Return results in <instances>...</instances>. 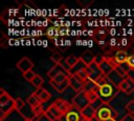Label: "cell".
<instances>
[{"mask_svg":"<svg viewBox=\"0 0 134 121\" xmlns=\"http://www.w3.org/2000/svg\"><path fill=\"white\" fill-rule=\"evenodd\" d=\"M87 67H88V66H87V65L80 59L79 62H77L73 67H71V69L69 70V75H77V74H80L81 72L86 70Z\"/></svg>","mask_w":134,"mask_h":121,"instance_id":"cell-16","label":"cell"},{"mask_svg":"<svg viewBox=\"0 0 134 121\" xmlns=\"http://www.w3.org/2000/svg\"><path fill=\"white\" fill-rule=\"evenodd\" d=\"M15 99H13L8 93L4 89H0V121H3L15 108Z\"/></svg>","mask_w":134,"mask_h":121,"instance_id":"cell-1","label":"cell"},{"mask_svg":"<svg viewBox=\"0 0 134 121\" xmlns=\"http://www.w3.org/2000/svg\"><path fill=\"white\" fill-rule=\"evenodd\" d=\"M68 82H69V86L76 93L81 92L84 88V82L77 75H69Z\"/></svg>","mask_w":134,"mask_h":121,"instance_id":"cell-7","label":"cell"},{"mask_svg":"<svg viewBox=\"0 0 134 121\" xmlns=\"http://www.w3.org/2000/svg\"><path fill=\"white\" fill-rule=\"evenodd\" d=\"M128 57H129V56H128L127 52H125V51H118V52L114 55V60H115L116 64L121 65V64H124V63L127 62Z\"/></svg>","mask_w":134,"mask_h":121,"instance_id":"cell-18","label":"cell"},{"mask_svg":"<svg viewBox=\"0 0 134 121\" xmlns=\"http://www.w3.org/2000/svg\"><path fill=\"white\" fill-rule=\"evenodd\" d=\"M104 60H105V56H103V55H95L94 63H95L96 65H99Z\"/></svg>","mask_w":134,"mask_h":121,"instance_id":"cell-34","label":"cell"},{"mask_svg":"<svg viewBox=\"0 0 134 121\" xmlns=\"http://www.w3.org/2000/svg\"><path fill=\"white\" fill-rule=\"evenodd\" d=\"M64 72H66L60 64H54L49 70H48V73H47V76L49 77V80H51V79H53L55 76H58L59 74H61V73H64Z\"/></svg>","mask_w":134,"mask_h":121,"instance_id":"cell-17","label":"cell"},{"mask_svg":"<svg viewBox=\"0 0 134 121\" xmlns=\"http://www.w3.org/2000/svg\"><path fill=\"white\" fill-rule=\"evenodd\" d=\"M26 103L30 106V107H37V106H39L40 104H42V102L40 101V99L36 96V94L34 93L32 95H30L28 98H27V100H26Z\"/></svg>","mask_w":134,"mask_h":121,"instance_id":"cell-19","label":"cell"},{"mask_svg":"<svg viewBox=\"0 0 134 121\" xmlns=\"http://www.w3.org/2000/svg\"><path fill=\"white\" fill-rule=\"evenodd\" d=\"M118 89L127 95H131L134 92V80H132L129 77H126L119 84Z\"/></svg>","mask_w":134,"mask_h":121,"instance_id":"cell-8","label":"cell"},{"mask_svg":"<svg viewBox=\"0 0 134 121\" xmlns=\"http://www.w3.org/2000/svg\"><path fill=\"white\" fill-rule=\"evenodd\" d=\"M126 63L128 64V66H129L130 68L134 69V55H130V56L128 57V59H127V62H126Z\"/></svg>","mask_w":134,"mask_h":121,"instance_id":"cell-33","label":"cell"},{"mask_svg":"<svg viewBox=\"0 0 134 121\" xmlns=\"http://www.w3.org/2000/svg\"><path fill=\"white\" fill-rule=\"evenodd\" d=\"M128 77L131 78L132 80H134V69L131 68V69L129 70V73H128Z\"/></svg>","mask_w":134,"mask_h":121,"instance_id":"cell-39","label":"cell"},{"mask_svg":"<svg viewBox=\"0 0 134 121\" xmlns=\"http://www.w3.org/2000/svg\"><path fill=\"white\" fill-rule=\"evenodd\" d=\"M52 104L63 114V116H64L66 113H68V112L70 110V108L72 107V104H71V103H69L68 101H66V100H64V99H61V98L55 99Z\"/></svg>","mask_w":134,"mask_h":121,"instance_id":"cell-10","label":"cell"},{"mask_svg":"<svg viewBox=\"0 0 134 121\" xmlns=\"http://www.w3.org/2000/svg\"><path fill=\"white\" fill-rule=\"evenodd\" d=\"M30 83H31V85L35 86L36 88H40V87H42V84L44 83V79L42 78V76H40V75L37 74Z\"/></svg>","mask_w":134,"mask_h":121,"instance_id":"cell-22","label":"cell"},{"mask_svg":"<svg viewBox=\"0 0 134 121\" xmlns=\"http://www.w3.org/2000/svg\"><path fill=\"white\" fill-rule=\"evenodd\" d=\"M107 78H108V81H109L110 83H112L114 86H116L117 88H118L119 84L121 83V81L125 79V78L120 77V76H119L115 70H113L110 75H108V76H107Z\"/></svg>","mask_w":134,"mask_h":121,"instance_id":"cell-15","label":"cell"},{"mask_svg":"<svg viewBox=\"0 0 134 121\" xmlns=\"http://www.w3.org/2000/svg\"><path fill=\"white\" fill-rule=\"evenodd\" d=\"M34 121H50L46 116H45V114L44 115H42V116H40V117H38V118H36Z\"/></svg>","mask_w":134,"mask_h":121,"instance_id":"cell-38","label":"cell"},{"mask_svg":"<svg viewBox=\"0 0 134 121\" xmlns=\"http://www.w3.org/2000/svg\"><path fill=\"white\" fill-rule=\"evenodd\" d=\"M80 59H81L87 66H89V65H91V64L94 62L95 55H93L92 52H90V51H86V52H84V53L81 55Z\"/></svg>","mask_w":134,"mask_h":121,"instance_id":"cell-14","label":"cell"},{"mask_svg":"<svg viewBox=\"0 0 134 121\" xmlns=\"http://www.w3.org/2000/svg\"><path fill=\"white\" fill-rule=\"evenodd\" d=\"M24 106H25V102H24L20 97H18V98H16V99H15V105H14L15 110L20 112Z\"/></svg>","mask_w":134,"mask_h":121,"instance_id":"cell-27","label":"cell"},{"mask_svg":"<svg viewBox=\"0 0 134 121\" xmlns=\"http://www.w3.org/2000/svg\"><path fill=\"white\" fill-rule=\"evenodd\" d=\"M86 72H87L88 78H89L90 80H92V81H96L99 77H102V76H103L102 72L99 70L98 65H96L94 62L86 68Z\"/></svg>","mask_w":134,"mask_h":121,"instance_id":"cell-9","label":"cell"},{"mask_svg":"<svg viewBox=\"0 0 134 121\" xmlns=\"http://www.w3.org/2000/svg\"><path fill=\"white\" fill-rule=\"evenodd\" d=\"M81 114L87 121H92L96 116V109L93 107L92 104H90L87 107H85L83 110H81Z\"/></svg>","mask_w":134,"mask_h":121,"instance_id":"cell-12","label":"cell"},{"mask_svg":"<svg viewBox=\"0 0 134 121\" xmlns=\"http://www.w3.org/2000/svg\"><path fill=\"white\" fill-rule=\"evenodd\" d=\"M116 65L117 64L114 60V57H106L105 56V60L98 65V67H99V70L102 72V74L107 77L115 69Z\"/></svg>","mask_w":134,"mask_h":121,"instance_id":"cell-5","label":"cell"},{"mask_svg":"<svg viewBox=\"0 0 134 121\" xmlns=\"http://www.w3.org/2000/svg\"><path fill=\"white\" fill-rule=\"evenodd\" d=\"M71 103H72L73 106H75L80 110H83L85 107H87L88 105L91 104L89 99H88V97H87V94H86V92L84 89H82L81 92L75 94V96L72 98Z\"/></svg>","mask_w":134,"mask_h":121,"instance_id":"cell-4","label":"cell"},{"mask_svg":"<svg viewBox=\"0 0 134 121\" xmlns=\"http://www.w3.org/2000/svg\"><path fill=\"white\" fill-rule=\"evenodd\" d=\"M16 66H17L23 74H25L26 72L31 70V68L34 67V62H32L29 58H27V57H23L19 62H17Z\"/></svg>","mask_w":134,"mask_h":121,"instance_id":"cell-11","label":"cell"},{"mask_svg":"<svg viewBox=\"0 0 134 121\" xmlns=\"http://www.w3.org/2000/svg\"><path fill=\"white\" fill-rule=\"evenodd\" d=\"M47 109H48V110H49V112H50V113H51V114H52V115H53L58 120H60V119L63 117V114H62V113H61V112H60V110H59V109H58L53 104H51L50 106H48V108H47Z\"/></svg>","mask_w":134,"mask_h":121,"instance_id":"cell-24","label":"cell"},{"mask_svg":"<svg viewBox=\"0 0 134 121\" xmlns=\"http://www.w3.org/2000/svg\"><path fill=\"white\" fill-rule=\"evenodd\" d=\"M35 94H36V96L40 99V101H41L42 103H43V102L48 101V100L50 99V97H51L50 93H49L47 89L43 88V87L37 88V89H36V92H35Z\"/></svg>","mask_w":134,"mask_h":121,"instance_id":"cell-13","label":"cell"},{"mask_svg":"<svg viewBox=\"0 0 134 121\" xmlns=\"http://www.w3.org/2000/svg\"><path fill=\"white\" fill-rule=\"evenodd\" d=\"M32 112H34V115H35L36 118H38V117L44 115V113H45V110H44L42 104H40V105L37 106V107H34V108H32Z\"/></svg>","mask_w":134,"mask_h":121,"instance_id":"cell-29","label":"cell"},{"mask_svg":"<svg viewBox=\"0 0 134 121\" xmlns=\"http://www.w3.org/2000/svg\"><path fill=\"white\" fill-rule=\"evenodd\" d=\"M50 59H51V61L54 62V64H59L64 58H63V56H62V54L60 52H53L51 54V56H50Z\"/></svg>","mask_w":134,"mask_h":121,"instance_id":"cell-25","label":"cell"},{"mask_svg":"<svg viewBox=\"0 0 134 121\" xmlns=\"http://www.w3.org/2000/svg\"><path fill=\"white\" fill-rule=\"evenodd\" d=\"M50 82V84L52 85V87L58 92V93H63L68 86H69V82H68V80H66L65 82H63V83H60V84H57V83H53V82H51V81H49Z\"/></svg>","mask_w":134,"mask_h":121,"instance_id":"cell-21","label":"cell"},{"mask_svg":"<svg viewBox=\"0 0 134 121\" xmlns=\"http://www.w3.org/2000/svg\"><path fill=\"white\" fill-rule=\"evenodd\" d=\"M72 104V103H71ZM82 119V114L81 110L77 109L75 106L72 105V107L70 108V110L68 113H66L61 119L60 121H81Z\"/></svg>","mask_w":134,"mask_h":121,"instance_id":"cell-6","label":"cell"},{"mask_svg":"<svg viewBox=\"0 0 134 121\" xmlns=\"http://www.w3.org/2000/svg\"><path fill=\"white\" fill-rule=\"evenodd\" d=\"M108 121H115V119H110V120H108Z\"/></svg>","mask_w":134,"mask_h":121,"instance_id":"cell-42","label":"cell"},{"mask_svg":"<svg viewBox=\"0 0 134 121\" xmlns=\"http://www.w3.org/2000/svg\"><path fill=\"white\" fill-rule=\"evenodd\" d=\"M86 94H87V97H88V99H89V101H90V103H91V104H92V103H94V102H96V101L99 99L98 94H97V90H90V92H86Z\"/></svg>","mask_w":134,"mask_h":121,"instance_id":"cell-23","label":"cell"},{"mask_svg":"<svg viewBox=\"0 0 134 121\" xmlns=\"http://www.w3.org/2000/svg\"><path fill=\"white\" fill-rule=\"evenodd\" d=\"M36 75H37V74H35V73L32 72V69H31V70H28V72H26L25 74H23V77H24V79H25V80H27V81L31 82Z\"/></svg>","mask_w":134,"mask_h":121,"instance_id":"cell-30","label":"cell"},{"mask_svg":"<svg viewBox=\"0 0 134 121\" xmlns=\"http://www.w3.org/2000/svg\"><path fill=\"white\" fill-rule=\"evenodd\" d=\"M116 112L108 105V103L104 104L103 106H100L98 109H96V116L95 118L97 119V121H108L110 119H114L116 117Z\"/></svg>","mask_w":134,"mask_h":121,"instance_id":"cell-3","label":"cell"},{"mask_svg":"<svg viewBox=\"0 0 134 121\" xmlns=\"http://www.w3.org/2000/svg\"><path fill=\"white\" fill-rule=\"evenodd\" d=\"M79 60H80V58H77V57H75V56H73V55H70V56H68V57L65 58V61L67 62V64H68L70 67H73V66L79 62Z\"/></svg>","mask_w":134,"mask_h":121,"instance_id":"cell-26","label":"cell"},{"mask_svg":"<svg viewBox=\"0 0 134 121\" xmlns=\"http://www.w3.org/2000/svg\"><path fill=\"white\" fill-rule=\"evenodd\" d=\"M120 77H122V78H126V77H128V72L126 70V68L122 66V65H119V64H117L116 65V67H115V69H114Z\"/></svg>","mask_w":134,"mask_h":121,"instance_id":"cell-28","label":"cell"},{"mask_svg":"<svg viewBox=\"0 0 134 121\" xmlns=\"http://www.w3.org/2000/svg\"><path fill=\"white\" fill-rule=\"evenodd\" d=\"M0 45L2 46V47H7L8 46V39H7V37L5 36V35H1V39H0Z\"/></svg>","mask_w":134,"mask_h":121,"instance_id":"cell-32","label":"cell"},{"mask_svg":"<svg viewBox=\"0 0 134 121\" xmlns=\"http://www.w3.org/2000/svg\"><path fill=\"white\" fill-rule=\"evenodd\" d=\"M91 3H92V1H89V2H83V1H80V4H82L84 7H88Z\"/></svg>","mask_w":134,"mask_h":121,"instance_id":"cell-40","label":"cell"},{"mask_svg":"<svg viewBox=\"0 0 134 121\" xmlns=\"http://www.w3.org/2000/svg\"><path fill=\"white\" fill-rule=\"evenodd\" d=\"M68 77H69V74H68L67 72H64V73L59 74L58 76H55L53 79H51V80H49V81H51V82H53V83H57V84H60V83H63V82H65L66 80H68Z\"/></svg>","mask_w":134,"mask_h":121,"instance_id":"cell-20","label":"cell"},{"mask_svg":"<svg viewBox=\"0 0 134 121\" xmlns=\"http://www.w3.org/2000/svg\"><path fill=\"white\" fill-rule=\"evenodd\" d=\"M48 35L49 36H51V37H53V36H57V35H60V33H59V29L58 28H49L48 29Z\"/></svg>","mask_w":134,"mask_h":121,"instance_id":"cell-37","label":"cell"},{"mask_svg":"<svg viewBox=\"0 0 134 121\" xmlns=\"http://www.w3.org/2000/svg\"><path fill=\"white\" fill-rule=\"evenodd\" d=\"M44 114H45V116H46L50 121H58V119H57V118H55V117H54L48 109H45V113H44Z\"/></svg>","mask_w":134,"mask_h":121,"instance_id":"cell-35","label":"cell"},{"mask_svg":"<svg viewBox=\"0 0 134 121\" xmlns=\"http://www.w3.org/2000/svg\"><path fill=\"white\" fill-rule=\"evenodd\" d=\"M120 121H134V115H132V114H127V115H125V116L121 118Z\"/></svg>","mask_w":134,"mask_h":121,"instance_id":"cell-36","label":"cell"},{"mask_svg":"<svg viewBox=\"0 0 134 121\" xmlns=\"http://www.w3.org/2000/svg\"><path fill=\"white\" fill-rule=\"evenodd\" d=\"M118 90L119 89L116 86H114L112 83L107 82V83L98 86L97 94H98V97H99L100 100H103L104 102L108 103V101H110L111 99H113L116 96Z\"/></svg>","mask_w":134,"mask_h":121,"instance_id":"cell-2","label":"cell"},{"mask_svg":"<svg viewBox=\"0 0 134 121\" xmlns=\"http://www.w3.org/2000/svg\"><path fill=\"white\" fill-rule=\"evenodd\" d=\"M126 109L128 110V114L134 115V100H130L126 104Z\"/></svg>","mask_w":134,"mask_h":121,"instance_id":"cell-31","label":"cell"},{"mask_svg":"<svg viewBox=\"0 0 134 121\" xmlns=\"http://www.w3.org/2000/svg\"><path fill=\"white\" fill-rule=\"evenodd\" d=\"M24 121H34V120H29V119H25Z\"/></svg>","mask_w":134,"mask_h":121,"instance_id":"cell-41","label":"cell"}]
</instances>
